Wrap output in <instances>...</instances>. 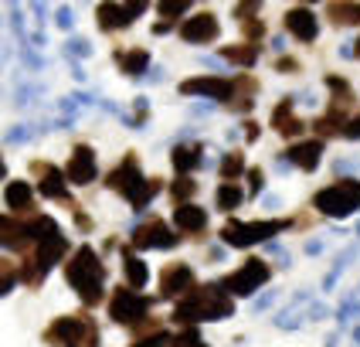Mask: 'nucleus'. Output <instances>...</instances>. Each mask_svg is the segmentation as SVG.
I'll return each instance as SVG.
<instances>
[{"instance_id": "nucleus-1", "label": "nucleus", "mask_w": 360, "mask_h": 347, "mask_svg": "<svg viewBox=\"0 0 360 347\" xmlns=\"http://www.w3.org/2000/svg\"><path fill=\"white\" fill-rule=\"evenodd\" d=\"M235 317V300L221 289V283L194 286L184 300H177L174 306V320L184 327L207 324V320H228Z\"/></svg>"}, {"instance_id": "nucleus-2", "label": "nucleus", "mask_w": 360, "mask_h": 347, "mask_svg": "<svg viewBox=\"0 0 360 347\" xmlns=\"http://www.w3.org/2000/svg\"><path fill=\"white\" fill-rule=\"evenodd\" d=\"M65 283L75 289L85 306H96L102 303L105 296V263L99 259V252L92 245H79L68 263H65Z\"/></svg>"}, {"instance_id": "nucleus-3", "label": "nucleus", "mask_w": 360, "mask_h": 347, "mask_svg": "<svg viewBox=\"0 0 360 347\" xmlns=\"http://www.w3.org/2000/svg\"><path fill=\"white\" fill-rule=\"evenodd\" d=\"M44 341L55 347H102L99 327L89 313H68V317L51 320L44 330Z\"/></svg>"}, {"instance_id": "nucleus-4", "label": "nucleus", "mask_w": 360, "mask_h": 347, "mask_svg": "<svg viewBox=\"0 0 360 347\" xmlns=\"http://www.w3.org/2000/svg\"><path fill=\"white\" fill-rule=\"evenodd\" d=\"M313 208H316L320 215H326V218H350V215H357L360 211V181H354V177L333 181L330 187L316 191Z\"/></svg>"}, {"instance_id": "nucleus-5", "label": "nucleus", "mask_w": 360, "mask_h": 347, "mask_svg": "<svg viewBox=\"0 0 360 347\" xmlns=\"http://www.w3.org/2000/svg\"><path fill=\"white\" fill-rule=\"evenodd\" d=\"M285 228H292L289 218H265V222H238V218H231L221 228V242L231 245V248H252V245L265 242V239L279 235Z\"/></svg>"}, {"instance_id": "nucleus-6", "label": "nucleus", "mask_w": 360, "mask_h": 347, "mask_svg": "<svg viewBox=\"0 0 360 347\" xmlns=\"http://www.w3.org/2000/svg\"><path fill=\"white\" fill-rule=\"evenodd\" d=\"M269 276H272L269 263H265V259H255V255H248L235 272H228V276L221 279V289H224L231 300H235V296H255L262 286L269 283Z\"/></svg>"}, {"instance_id": "nucleus-7", "label": "nucleus", "mask_w": 360, "mask_h": 347, "mask_svg": "<svg viewBox=\"0 0 360 347\" xmlns=\"http://www.w3.org/2000/svg\"><path fill=\"white\" fill-rule=\"evenodd\" d=\"M150 306H153L150 296H143V293L129 289V286H120V289L109 296V317L122 327H140V324H146V317H150Z\"/></svg>"}, {"instance_id": "nucleus-8", "label": "nucleus", "mask_w": 360, "mask_h": 347, "mask_svg": "<svg viewBox=\"0 0 360 347\" xmlns=\"http://www.w3.org/2000/svg\"><path fill=\"white\" fill-rule=\"evenodd\" d=\"M129 242H133V248H174V245H180V235L163 218H150V222L133 228Z\"/></svg>"}, {"instance_id": "nucleus-9", "label": "nucleus", "mask_w": 360, "mask_h": 347, "mask_svg": "<svg viewBox=\"0 0 360 347\" xmlns=\"http://www.w3.org/2000/svg\"><path fill=\"white\" fill-rule=\"evenodd\" d=\"M31 174L38 177V191L44 194V198H51V201H61V204H68V208H75L72 194H68V184H65V174H61L55 163L34 160V163H31Z\"/></svg>"}, {"instance_id": "nucleus-10", "label": "nucleus", "mask_w": 360, "mask_h": 347, "mask_svg": "<svg viewBox=\"0 0 360 347\" xmlns=\"http://www.w3.org/2000/svg\"><path fill=\"white\" fill-rule=\"evenodd\" d=\"M65 174V184H75V187H85V184L96 181L99 174V163H96V150L89 143H79L68 157V167L61 170Z\"/></svg>"}, {"instance_id": "nucleus-11", "label": "nucleus", "mask_w": 360, "mask_h": 347, "mask_svg": "<svg viewBox=\"0 0 360 347\" xmlns=\"http://www.w3.org/2000/svg\"><path fill=\"white\" fill-rule=\"evenodd\" d=\"M180 96H207L218 102L235 99V79H221V75H198V79L180 82Z\"/></svg>"}, {"instance_id": "nucleus-12", "label": "nucleus", "mask_w": 360, "mask_h": 347, "mask_svg": "<svg viewBox=\"0 0 360 347\" xmlns=\"http://www.w3.org/2000/svg\"><path fill=\"white\" fill-rule=\"evenodd\" d=\"M194 286H198V279H194V269L187 263L163 265V272H160V296L163 300H184Z\"/></svg>"}, {"instance_id": "nucleus-13", "label": "nucleus", "mask_w": 360, "mask_h": 347, "mask_svg": "<svg viewBox=\"0 0 360 347\" xmlns=\"http://www.w3.org/2000/svg\"><path fill=\"white\" fill-rule=\"evenodd\" d=\"M146 11V4H99L96 18H99L102 31H122Z\"/></svg>"}, {"instance_id": "nucleus-14", "label": "nucleus", "mask_w": 360, "mask_h": 347, "mask_svg": "<svg viewBox=\"0 0 360 347\" xmlns=\"http://www.w3.org/2000/svg\"><path fill=\"white\" fill-rule=\"evenodd\" d=\"M140 181H143V174H140V160H136V153H126V157L109 170L105 187H109V191H116V194H122V198H129V191H133Z\"/></svg>"}, {"instance_id": "nucleus-15", "label": "nucleus", "mask_w": 360, "mask_h": 347, "mask_svg": "<svg viewBox=\"0 0 360 347\" xmlns=\"http://www.w3.org/2000/svg\"><path fill=\"white\" fill-rule=\"evenodd\" d=\"M221 34V24L214 14H194V18H187L180 24V38L187 41V44H211V41H218Z\"/></svg>"}, {"instance_id": "nucleus-16", "label": "nucleus", "mask_w": 360, "mask_h": 347, "mask_svg": "<svg viewBox=\"0 0 360 347\" xmlns=\"http://www.w3.org/2000/svg\"><path fill=\"white\" fill-rule=\"evenodd\" d=\"M285 27H289V34L300 38L302 44H313V41L320 38V18H316L309 7H289Z\"/></svg>"}, {"instance_id": "nucleus-17", "label": "nucleus", "mask_w": 360, "mask_h": 347, "mask_svg": "<svg viewBox=\"0 0 360 347\" xmlns=\"http://www.w3.org/2000/svg\"><path fill=\"white\" fill-rule=\"evenodd\" d=\"M0 245L4 248H14V252H27L31 248V235H27V225L24 218H14V215H0Z\"/></svg>"}, {"instance_id": "nucleus-18", "label": "nucleus", "mask_w": 360, "mask_h": 347, "mask_svg": "<svg viewBox=\"0 0 360 347\" xmlns=\"http://www.w3.org/2000/svg\"><path fill=\"white\" fill-rule=\"evenodd\" d=\"M285 160L292 163V167H300V170H316L323 160V140H300L292 143L289 150H285Z\"/></svg>"}, {"instance_id": "nucleus-19", "label": "nucleus", "mask_w": 360, "mask_h": 347, "mask_svg": "<svg viewBox=\"0 0 360 347\" xmlns=\"http://www.w3.org/2000/svg\"><path fill=\"white\" fill-rule=\"evenodd\" d=\"M4 201L11 208V215L18 218V215H34V191H31V184L27 181H11L7 184V191H4Z\"/></svg>"}, {"instance_id": "nucleus-20", "label": "nucleus", "mask_w": 360, "mask_h": 347, "mask_svg": "<svg viewBox=\"0 0 360 347\" xmlns=\"http://www.w3.org/2000/svg\"><path fill=\"white\" fill-rule=\"evenodd\" d=\"M174 225H177V232L184 235H200L204 228H207V211L198 208V204H177L174 208Z\"/></svg>"}, {"instance_id": "nucleus-21", "label": "nucleus", "mask_w": 360, "mask_h": 347, "mask_svg": "<svg viewBox=\"0 0 360 347\" xmlns=\"http://www.w3.org/2000/svg\"><path fill=\"white\" fill-rule=\"evenodd\" d=\"M292 109H296L292 96H285V99L272 109V130H276V133H282V137H300L302 130H306V122L296 120V116H292Z\"/></svg>"}, {"instance_id": "nucleus-22", "label": "nucleus", "mask_w": 360, "mask_h": 347, "mask_svg": "<svg viewBox=\"0 0 360 347\" xmlns=\"http://www.w3.org/2000/svg\"><path fill=\"white\" fill-rule=\"evenodd\" d=\"M170 163L180 177H191V170H198L204 163V146L200 143H177L174 153H170Z\"/></svg>"}, {"instance_id": "nucleus-23", "label": "nucleus", "mask_w": 360, "mask_h": 347, "mask_svg": "<svg viewBox=\"0 0 360 347\" xmlns=\"http://www.w3.org/2000/svg\"><path fill=\"white\" fill-rule=\"evenodd\" d=\"M122 272H126V286L140 293L143 286L150 283V269L133 248H122Z\"/></svg>"}, {"instance_id": "nucleus-24", "label": "nucleus", "mask_w": 360, "mask_h": 347, "mask_svg": "<svg viewBox=\"0 0 360 347\" xmlns=\"http://www.w3.org/2000/svg\"><path fill=\"white\" fill-rule=\"evenodd\" d=\"M116 65L126 75H143L150 68V51L146 48H122V51H116Z\"/></svg>"}, {"instance_id": "nucleus-25", "label": "nucleus", "mask_w": 360, "mask_h": 347, "mask_svg": "<svg viewBox=\"0 0 360 347\" xmlns=\"http://www.w3.org/2000/svg\"><path fill=\"white\" fill-rule=\"evenodd\" d=\"M160 191H163V181H160V177H143V181L136 184L133 191H129V198H126V201L133 204V211H143V208L153 201Z\"/></svg>"}, {"instance_id": "nucleus-26", "label": "nucleus", "mask_w": 360, "mask_h": 347, "mask_svg": "<svg viewBox=\"0 0 360 347\" xmlns=\"http://www.w3.org/2000/svg\"><path fill=\"white\" fill-rule=\"evenodd\" d=\"M221 58L231 61V65H238V68H252L255 58H259V44L255 41H245V44H228V48H221Z\"/></svg>"}, {"instance_id": "nucleus-27", "label": "nucleus", "mask_w": 360, "mask_h": 347, "mask_svg": "<svg viewBox=\"0 0 360 347\" xmlns=\"http://www.w3.org/2000/svg\"><path fill=\"white\" fill-rule=\"evenodd\" d=\"M143 330L133 337V344L129 347H170V330L167 327H160V324H140Z\"/></svg>"}, {"instance_id": "nucleus-28", "label": "nucleus", "mask_w": 360, "mask_h": 347, "mask_svg": "<svg viewBox=\"0 0 360 347\" xmlns=\"http://www.w3.org/2000/svg\"><path fill=\"white\" fill-rule=\"evenodd\" d=\"M218 174H221V181L238 184V177L245 174V153H241V150H231V153H224V160L218 163Z\"/></svg>"}, {"instance_id": "nucleus-29", "label": "nucleus", "mask_w": 360, "mask_h": 347, "mask_svg": "<svg viewBox=\"0 0 360 347\" xmlns=\"http://www.w3.org/2000/svg\"><path fill=\"white\" fill-rule=\"evenodd\" d=\"M214 201H218L221 211H235V208L245 201V187H241V184L221 181V184H218V194H214Z\"/></svg>"}, {"instance_id": "nucleus-30", "label": "nucleus", "mask_w": 360, "mask_h": 347, "mask_svg": "<svg viewBox=\"0 0 360 347\" xmlns=\"http://www.w3.org/2000/svg\"><path fill=\"white\" fill-rule=\"evenodd\" d=\"M326 18L333 20V24H360V4H340V0H333V4H326Z\"/></svg>"}, {"instance_id": "nucleus-31", "label": "nucleus", "mask_w": 360, "mask_h": 347, "mask_svg": "<svg viewBox=\"0 0 360 347\" xmlns=\"http://www.w3.org/2000/svg\"><path fill=\"white\" fill-rule=\"evenodd\" d=\"M194 191H198V181H191V177H177V181L170 184V194H174L177 204H191Z\"/></svg>"}, {"instance_id": "nucleus-32", "label": "nucleus", "mask_w": 360, "mask_h": 347, "mask_svg": "<svg viewBox=\"0 0 360 347\" xmlns=\"http://www.w3.org/2000/svg\"><path fill=\"white\" fill-rule=\"evenodd\" d=\"M18 283V263L14 259H0V296H7Z\"/></svg>"}, {"instance_id": "nucleus-33", "label": "nucleus", "mask_w": 360, "mask_h": 347, "mask_svg": "<svg viewBox=\"0 0 360 347\" xmlns=\"http://www.w3.org/2000/svg\"><path fill=\"white\" fill-rule=\"evenodd\" d=\"M170 347H207V341L200 337V334L194 330V327H187L184 334H177V337L170 341Z\"/></svg>"}, {"instance_id": "nucleus-34", "label": "nucleus", "mask_w": 360, "mask_h": 347, "mask_svg": "<svg viewBox=\"0 0 360 347\" xmlns=\"http://www.w3.org/2000/svg\"><path fill=\"white\" fill-rule=\"evenodd\" d=\"M157 11H160L163 18H180V14H187V11H191V4H187V0H163Z\"/></svg>"}, {"instance_id": "nucleus-35", "label": "nucleus", "mask_w": 360, "mask_h": 347, "mask_svg": "<svg viewBox=\"0 0 360 347\" xmlns=\"http://www.w3.org/2000/svg\"><path fill=\"white\" fill-rule=\"evenodd\" d=\"M347 140H360V113H354V116H347V122H343L340 130Z\"/></svg>"}, {"instance_id": "nucleus-36", "label": "nucleus", "mask_w": 360, "mask_h": 347, "mask_svg": "<svg viewBox=\"0 0 360 347\" xmlns=\"http://www.w3.org/2000/svg\"><path fill=\"white\" fill-rule=\"evenodd\" d=\"M248 191H252V194L262 191V170L259 167H248Z\"/></svg>"}, {"instance_id": "nucleus-37", "label": "nucleus", "mask_w": 360, "mask_h": 347, "mask_svg": "<svg viewBox=\"0 0 360 347\" xmlns=\"http://www.w3.org/2000/svg\"><path fill=\"white\" fill-rule=\"evenodd\" d=\"M296 68H300L296 58H279V72H296Z\"/></svg>"}, {"instance_id": "nucleus-38", "label": "nucleus", "mask_w": 360, "mask_h": 347, "mask_svg": "<svg viewBox=\"0 0 360 347\" xmlns=\"http://www.w3.org/2000/svg\"><path fill=\"white\" fill-rule=\"evenodd\" d=\"M350 55H354V58H360V38L354 41V48H350Z\"/></svg>"}, {"instance_id": "nucleus-39", "label": "nucleus", "mask_w": 360, "mask_h": 347, "mask_svg": "<svg viewBox=\"0 0 360 347\" xmlns=\"http://www.w3.org/2000/svg\"><path fill=\"white\" fill-rule=\"evenodd\" d=\"M7 177V163H4V157H0V181Z\"/></svg>"}]
</instances>
